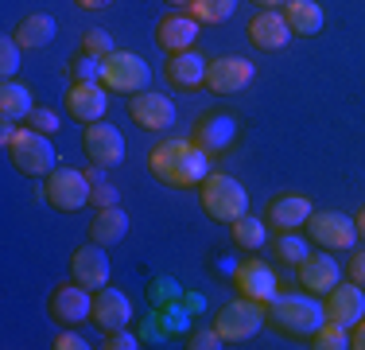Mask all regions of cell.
<instances>
[{
  "instance_id": "obj_1",
  "label": "cell",
  "mask_w": 365,
  "mask_h": 350,
  "mask_svg": "<svg viewBox=\"0 0 365 350\" xmlns=\"http://www.w3.org/2000/svg\"><path fill=\"white\" fill-rule=\"evenodd\" d=\"M148 168L168 187H202L210 175V152L195 140H163L148 152Z\"/></svg>"
},
{
  "instance_id": "obj_2",
  "label": "cell",
  "mask_w": 365,
  "mask_h": 350,
  "mask_svg": "<svg viewBox=\"0 0 365 350\" xmlns=\"http://www.w3.org/2000/svg\"><path fill=\"white\" fill-rule=\"evenodd\" d=\"M268 319H272V327H280L284 335L307 339L327 323V308L311 292H276L272 300H268Z\"/></svg>"
},
{
  "instance_id": "obj_3",
  "label": "cell",
  "mask_w": 365,
  "mask_h": 350,
  "mask_svg": "<svg viewBox=\"0 0 365 350\" xmlns=\"http://www.w3.org/2000/svg\"><path fill=\"white\" fill-rule=\"evenodd\" d=\"M8 160H12L16 171L31 175V179H47V175L58 168V152H55V144H51V136L39 133V129H31V125L16 129V136L8 140Z\"/></svg>"
},
{
  "instance_id": "obj_4",
  "label": "cell",
  "mask_w": 365,
  "mask_h": 350,
  "mask_svg": "<svg viewBox=\"0 0 365 350\" xmlns=\"http://www.w3.org/2000/svg\"><path fill=\"white\" fill-rule=\"evenodd\" d=\"M198 195H202V210L214 218V222H222V226H233L237 218L249 214V191L225 171L206 175L202 187H198Z\"/></svg>"
},
{
  "instance_id": "obj_5",
  "label": "cell",
  "mask_w": 365,
  "mask_h": 350,
  "mask_svg": "<svg viewBox=\"0 0 365 350\" xmlns=\"http://www.w3.org/2000/svg\"><path fill=\"white\" fill-rule=\"evenodd\" d=\"M264 323H268V304L249 300V296H237L233 304H225V308L218 311L214 327H218V335L225 339V343H245V339L260 335Z\"/></svg>"
},
{
  "instance_id": "obj_6",
  "label": "cell",
  "mask_w": 365,
  "mask_h": 350,
  "mask_svg": "<svg viewBox=\"0 0 365 350\" xmlns=\"http://www.w3.org/2000/svg\"><path fill=\"white\" fill-rule=\"evenodd\" d=\"M101 86L113 94H144L152 86V66L133 51H113L101 59Z\"/></svg>"
},
{
  "instance_id": "obj_7",
  "label": "cell",
  "mask_w": 365,
  "mask_h": 350,
  "mask_svg": "<svg viewBox=\"0 0 365 350\" xmlns=\"http://www.w3.org/2000/svg\"><path fill=\"white\" fill-rule=\"evenodd\" d=\"M47 203L58 210V214H78V210L90 206V195H93V183L86 171L78 168H55L47 175V187H43Z\"/></svg>"
},
{
  "instance_id": "obj_8",
  "label": "cell",
  "mask_w": 365,
  "mask_h": 350,
  "mask_svg": "<svg viewBox=\"0 0 365 350\" xmlns=\"http://www.w3.org/2000/svg\"><path fill=\"white\" fill-rule=\"evenodd\" d=\"M307 238L319 245V249H354L358 245V226H354L350 214L342 210H315L307 218Z\"/></svg>"
},
{
  "instance_id": "obj_9",
  "label": "cell",
  "mask_w": 365,
  "mask_h": 350,
  "mask_svg": "<svg viewBox=\"0 0 365 350\" xmlns=\"http://www.w3.org/2000/svg\"><path fill=\"white\" fill-rule=\"evenodd\" d=\"M257 78V66L241 55H222V59H210L206 66V90L218 94V98H230V94H241L249 82Z\"/></svg>"
},
{
  "instance_id": "obj_10",
  "label": "cell",
  "mask_w": 365,
  "mask_h": 350,
  "mask_svg": "<svg viewBox=\"0 0 365 350\" xmlns=\"http://www.w3.org/2000/svg\"><path fill=\"white\" fill-rule=\"evenodd\" d=\"M93 315V292L86 284H58L55 292H51V319L63 323V327H78V323H86Z\"/></svg>"
},
{
  "instance_id": "obj_11",
  "label": "cell",
  "mask_w": 365,
  "mask_h": 350,
  "mask_svg": "<svg viewBox=\"0 0 365 350\" xmlns=\"http://www.w3.org/2000/svg\"><path fill=\"white\" fill-rule=\"evenodd\" d=\"M82 148L90 156V164H101V168H120L125 164V136L117 133V125H106V121L86 125Z\"/></svg>"
},
{
  "instance_id": "obj_12",
  "label": "cell",
  "mask_w": 365,
  "mask_h": 350,
  "mask_svg": "<svg viewBox=\"0 0 365 350\" xmlns=\"http://www.w3.org/2000/svg\"><path fill=\"white\" fill-rule=\"evenodd\" d=\"M128 117L144 129V133H163L168 125H175V101L168 94H133L128 98Z\"/></svg>"
},
{
  "instance_id": "obj_13",
  "label": "cell",
  "mask_w": 365,
  "mask_h": 350,
  "mask_svg": "<svg viewBox=\"0 0 365 350\" xmlns=\"http://www.w3.org/2000/svg\"><path fill=\"white\" fill-rule=\"evenodd\" d=\"M109 273H113V265H109L106 245L90 241V245H78V249H74V257H71V280L86 284L90 292H98V288L109 284Z\"/></svg>"
},
{
  "instance_id": "obj_14",
  "label": "cell",
  "mask_w": 365,
  "mask_h": 350,
  "mask_svg": "<svg viewBox=\"0 0 365 350\" xmlns=\"http://www.w3.org/2000/svg\"><path fill=\"white\" fill-rule=\"evenodd\" d=\"M295 39V31L288 28V16L276 12V8H260L249 24V43L257 51H284Z\"/></svg>"
},
{
  "instance_id": "obj_15",
  "label": "cell",
  "mask_w": 365,
  "mask_h": 350,
  "mask_svg": "<svg viewBox=\"0 0 365 350\" xmlns=\"http://www.w3.org/2000/svg\"><path fill=\"white\" fill-rule=\"evenodd\" d=\"M106 109H109V90L101 82H74L71 94H66V113L82 125L106 121Z\"/></svg>"
},
{
  "instance_id": "obj_16",
  "label": "cell",
  "mask_w": 365,
  "mask_h": 350,
  "mask_svg": "<svg viewBox=\"0 0 365 350\" xmlns=\"http://www.w3.org/2000/svg\"><path fill=\"white\" fill-rule=\"evenodd\" d=\"M233 284H237L241 296H249V300H260V304H268L276 292H280V288H276L272 265H268V261H260V257L241 261L237 273H233Z\"/></svg>"
},
{
  "instance_id": "obj_17",
  "label": "cell",
  "mask_w": 365,
  "mask_h": 350,
  "mask_svg": "<svg viewBox=\"0 0 365 350\" xmlns=\"http://www.w3.org/2000/svg\"><path fill=\"white\" fill-rule=\"evenodd\" d=\"M327 319L330 323H342V327H354V323L358 319H365V288L361 284H342V280H338L334 288H330L327 292Z\"/></svg>"
},
{
  "instance_id": "obj_18",
  "label": "cell",
  "mask_w": 365,
  "mask_h": 350,
  "mask_svg": "<svg viewBox=\"0 0 365 350\" xmlns=\"http://www.w3.org/2000/svg\"><path fill=\"white\" fill-rule=\"evenodd\" d=\"M295 269H299L303 292H311V296H327L330 288L342 280V269H338L334 253H307V257H303Z\"/></svg>"
},
{
  "instance_id": "obj_19",
  "label": "cell",
  "mask_w": 365,
  "mask_h": 350,
  "mask_svg": "<svg viewBox=\"0 0 365 350\" xmlns=\"http://www.w3.org/2000/svg\"><path fill=\"white\" fill-rule=\"evenodd\" d=\"M90 319L109 335V331H120V327L133 323V304H128L125 292H117V288L106 284V288L93 292V315H90Z\"/></svg>"
},
{
  "instance_id": "obj_20",
  "label": "cell",
  "mask_w": 365,
  "mask_h": 350,
  "mask_svg": "<svg viewBox=\"0 0 365 350\" xmlns=\"http://www.w3.org/2000/svg\"><path fill=\"white\" fill-rule=\"evenodd\" d=\"M198 39V20L187 12H171L160 20V28H155V43H160L168 55H179V51H190Z\"/></svg>"
},
{
  "instance_id": "obj_21",
  "label": "cell",
  "mask_w": 365,
  "mask_h": 350,
  "mask_svg": "<svg viewBox=\"0 0 365 350\" xmlns=\"http://www.w3.org/2000/svg\"><path fill=\"white\" fill-rule=\"evenodd\" d=\"M233 136H237V121H233L230 113H206L195 125V144L206 148L210 156L225 152V148L233 144Z\"/></svg>"
},
{
  "instance_id": "obj_22",
  "label": "cell",
  "mask_w": 365,
  "mask_h": 350,
  "mask_svg": "<svg viewBox=\"0 0 365 350\" xmlns=\"http://www.w3.org/2000/svg\"><path fill=\"white\" fill-rule=\"evenodd\" d=\"M311 214H315V206H311L307 195H276L272 203H268V222L280 234L284 230H303Z\"/></svg>"
},
{
  "instance_id": "obj_23",
  "label": "cell",
  "mask_w": 365,
  "mask_h": 350,
  "mask_svg": "<svg viewBox=\"0 0 365 350\" xmlns=\"http://www.w3.org/2000/svg\"><path fill=\"white\" fill-rule=\"evenodd\" d=\"M206 66H210V59H202L195 47L179 51L168 59V82L175 90H198V86H206Z\"/></svg>"
},
{
  "instance_id": "obj_24",
  "label": "cell",
  "mask_w": 365,
  "mask_h": 350,
  "mask_svg": "<svg viewBox=\"0 0 365 350\" xmlns=\"http://www.w3.org/2000/svg\"><path fill=\"white\" fill-rule=\"evenodd\" d=\"M12 35H16V43H20L24 51H43V47L55 43L58 24H55V16H47V12H31V16H24V20L16 24Z\"/></svg>"
},
{
  "instance_id": "obj_25",
  "label": "cell",
  "mask_w": 365,
  "mask_h": 350,
  "mask_svg": "<svg viewBox=\"0 0 365 350\" xmlns=\"http://www.w3.org/2000/svg\"><path fill=\"white\" fill-rule=\"evenodd\" d=\"M128 238V214L120 206H106V210H98L93 214V222H90V241H98V245H120Z\"/></svg>"
},
{
  "instance_id": "obj_26",
  "label": "cell",
  "mask_w": 365,
  "mask_h": 350,
  "mask_svg": "<svg viewBox=\"0 0 365 350\" xmlns=\"http://www.w3.org/2000/svg\"><path fill=\"white\" fill-rule=\"evenodd\" d=\"M31 109H36V94L16 78H4V86H0V121H12V125L28 121Z\"/></svg>"
},
{
  "instance_id": "obj_27",
  "label": "cell",
  "mask_w": 365,
  "mask_h": 350,
  "mask_svg": "<svg viewBox=\"0 0 365 350\" xmlns=\"http://www.w3.org/2000/svg\"><path fill=\"white\" fill-rule=\"evenodd\" d=\"M284 16H288V28L295 31V35H319L323 31V4L319 0H288V8H284Z\"/></svg>"
},
{
  "instance_id": "obj_28",
  "label": "cell",
  "mask_w": 365,
  "mask_h": 350,
  "mask_svg": "<svg viewBox=\"0 0 365 350\" xmlns=\"http://www.w3.org/2000/svg\"><path fill=\"white\" fill-rule=\"evenodd\" d=\"M230 234H233V245H237V249H264V241H268L264 218H253V214L237 218V222L230 226Z\"/></svg>"
},
{
  "instance_id": "obj_29",
  "label": "cell",
  "mask_w": 365,
  "mask_h": 350,
  "mask_svg": "<svg viewBox=\"0 0 365 350\" xmlns=\"http://www.w3.org/2000/svg\"><path fill=\"white\" fill-rule=\"evenodd\" d=\"M237 12V0H190V16L198 24H225Z\"/></svg>"
},
{
  "instance_id": "obj_30",
  "label": "cell",
  "mask_w": 365,
  "mask_h": 350,
  "mask_svg": "<svg viewBox=\"0 0 365 350\" xmlns=\"http://www.w3.org/2000/svg\"><path fill=\"white\" fill-rule=\"evenodd\" d=\"M311 339H315V343H311L315 350H350V327H342V323H330V319H327Z\"/></svg>"
},
{
  "instance_id": "obj_31",
  "label": "cell",
  "mask_w": 365,
  "mask_h": 350,
  "mask_svg": "<svg viewBox=\"0 0 365 350\" xmlns=\"http://www.w3.org/2000/svg\"><path fill=\"white\" fill-rule=\"evenodd\" d=\"M307 253H311V249H307V241H303L295 230H284V234H280V241H276V257H280L284 265H299V261L307 257Z\"/></svg>"
},
{
  "instance_id": "obj_32",
  "label": "cell",
  "mask_w": 365,
  "mask_h": 350,
  "mask_svg": "<svg viewBox=\"0 0 365 350\" xmlns=\"http://www.w3.org/2000/svg\"><path fill=\"white\" fill-rule=\"evenodd\" d=\"M20 55H24V47L16 43V35H4V39H0V74L16 78V70H20Z\"/></svg>"
},
{
  "instance_id": "obj_33",
  "label": "cell",
  "mask_w": 365,
  "mask_h": 350,
  "mask_svg": "<svg viewBox=\"0 0 365 350\" xmlns=\"http://www.w3.org/2000/svg\"><path fill=\"white\" fill-rule=\"evenodd\" d=\"M82 51H86V55H93V59H109L117 47H113V35H109V31L93 28V31L82 35Z\"/></svg>"
},
{
  "instance_id": "obj_34",
  "label": "cell",
  "mask_w": 365,
  "mask_h": 350,
  "mask_svg": "<svg viewBox=\"0 0 365 350\" xmlns=\"http://www.w3.org/2000/svg\"><path fill=\"white\" fill-rule=\"evenodd\" d=\"M71 74H74V82H101V59H93L82 51L71 63Z\"/></svg>"
},
{
  "instance_id": "obj_35",
  "label": "cell",
  "mask_w": 365,
  "mask_h": 350,
  "mask_svg": "<svg viewBox=\"0 0 365 350\" xmlns=\"http://www.w3.org/2000/svg\"><path fill=\"white\" fill-rule=\"evenodd\" d=\"M28 125L39 129V133H47V136H55L58 129H63V125H58V113H55V109H43V105H36V109H31Z\"/></svg>"
},
{
  "instance_id": "obj_36",
  "label": "cell",
  "mask_w": 365,
  "mask_h": 350,
  "mask_svg": "<svg viewBox=\"0 0 365 350\" xmlns=\"http://www.w3.org/2000/svg\"><path fill=\"white\" fill-rule=\"evenodd\" d=\"M190 350H222L225 346V339L218 335V327H198L195 335H190Z\"/></svg>"
},
{
  "instance_id": "obj_37",
  "label": "cell",
  "mask_w": 365,
  "mask_h": 350,
  "mask_svg": "<svg viewBox=\"0 0 365 350\" xmlns=\"http://www.w3.org/2000/svg\"><path fill=\"white\" fill-rule=\"evenodd\" d=\"M90 206H98V210H106V206H120V191L113 187V183H93Z\"/></svg>"
},
{
  "instance_id": "obj_38",
  "label": "cell",
  "mask_w": 365,
  "mask_h": 350,
  "mask_svg": "<svg viewBox=\"0 0 365 350\" xmlns=\"http://www.w3.org/2000/svg\"><path fill=\"white\" fill-rule=\"evenodd\" d=\"M101 346H106V350H136L140 343H136V335L128 327H120V331H109V339Z\"/></svg>"
},
{
  "instance_id": "obj_39",
  "label": "cell",
  "mask_w": 365,
  "mask_h": 350,
  "mask_svg": "<svg viewBox=\"0 0 365 350\" xmlns=\"http://www.w3.org/2000/svg\"><path fill=\"white\" fill-rule=\"evenodd\" d=\"M346 273H350L354 284L365 288V249H354V253H350V265H346Z\"/></svg>"
},
{
  "instance_id": "obj_40",
  "label": "cell",
  "mask_w": 365,
  "mask_h": 350,
  "mask_svg": "<svg viewBox=\"0 0 365 350\" xmlns=\"http://www.w3.org/2000/svg\"><path fill=\"white\" fill-rule=\"evenodd\" d=\"M55 350H86V339L74 335V331H63V335L55 339Z\"/></svg>"
},
{
  "instance_id": "obj_41",
  "label": "cell",
  "mask_w": 365,
  "mask_h": 350,
  "mask_svg": "<svg viewBox=\"0 0 365 350\" xmlns=\"http://www.w3.org/2000/svg\"><path fill=\"white\" fill-rule=\"evenodd\" d=\"M350 346H354V350H365V319H358V323L350 327Z\"/></svg>"
},
{
  "instance_id": "obj_42",
  "label": "cell",
  "mask_w": 365,
  "mask_h": 350,
  "mask_svg": "<svg viewBox=\"0 0 365 350\" xmlns=\"http://www.w3.org/2000/svg\"><path fill=\"white\" fill-rule=\"evenodd\" d=\"M78 8H86V12H101V8H109L113 0H74Z\"/></svg>"
},
{
  "instance_id": "obj_43",
  "label": "cell",
  "mask_w": 365,
  "mask_h": 350,
  "mask_svg": "<svg viewBox=\"0 0 365 350\" xmlns=\"http://www.w3.org/2000/svg\"><path fill=\"white\" fill-rule=\"evenodd\" d=\"M86 175H90V183H106V168H101V164H90Z\"/></svg>"
},
{
  "instance_id": "obj_44",
  "label": "cell",
  "mask_w": 365,
  "mask_h": 350,
  "mask_svg": "<svg viewBox=\"0 0 365 350\" xmlns=\"http://www.w3.org/2000/svg\"><path fill=\"white\" fill-rule=\"evenodd\" d=\"M249 4H257V8H276V12H284V8H288V0H249Z\"/></svg>"
},
{
  "instance_id": "obj_45",
  "label": "cell",
  "mask_w": 365,
  "mask_h": 350,
  "mask_svg": "<svg viewBox=\"0 0 365 350\" xmlns=\"http://www.w3.org/2000/svg\"><path fill=\"white\" fill-rule=\"evenodd\" d=\"M354 226H358V238L365 241V206L358 210V214H354Z\"/></svg>"
},
{
  "instance_id": "obj_46",
  "label": "cell",
  "mask_w": 365,
  "mask_h": 350,
  "mask_svg": "<svg viewBox=\"0 0 365 350\" xmlns=\"http://www.w3.org/2000/svg\"><path fill=\"white\" fill-rule=\"evenodd\" d=\"M163 4H171V8L179 12V8H190V0H163Z\"/></svg>"
}]
</instances>
